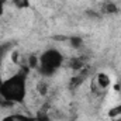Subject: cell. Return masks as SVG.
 I'll use <instances>...</instances> for the list:
<instances>
[{"label": "cell", "mask_w": 121, "mask_h": 121, "mask_svg": "<svg viewBox=\"0 0 121 121\" xmlns=\"http://www.w3.org/2000/svg\"><path fill=\"white\" fill-rule=\"evenodd\" d=\"M28 83V69L20 68L17 72L4 78L0 85V96L11 106L23 104L27 97Z\"/></svg>", "instance_id": "1"}, {"label": "cell", "mask_w": 121, "mask_h": 121, "mask_svg": "<svg viewBox=\"0 0 121 121\" xmlns=\"http://www.w3.org/2000/svg\"><path fill=\"white\" fill-rule=\"evenodd\" d=\"M4 80V56H3V51H0V85Z\"/></svg>", "instance_id": "7"}, {"label": "cell", "mask_w": 121, "mask_h": 121, "mask_svg": "<svg viewBox=\"0 0 121 121\" xmlns=\"http://www.w3.org/2000/svg\"><path fill=\"white\" fill-rule=\"evenodd\" d=\"M63 55L62 52L55 49V48H51V49H47L45 52H42L39 56H38V68L37 70L44 76V78H49V76H54L59 68L63 65Z\"/></svg>", "instance_id": "2"}, {"label": "cell", "mask_w": 121, "mask_h": 121, "mask_svg": "<svg viewBox=\"0 0 121 121\" xmlns=\"http://www.w3.org/2000/svg\"><path fill=\"white\" fill-rule=\"evenodd\" d=\"M16 7H28V4H30V1L28 0H10Z\"/></svg>", "instance_id": "8"}, {"label": "cell", "mask_w": 121, "mask_h": 121, "mask_svg": "<svg viewBox=\"0 0 121 121\" xmlns=\"http://www.w3.org/2000/svg\"><path fill=\"white\" fill-rule=\"evenodd\" d=\"M108 116H110L111 118L120 117L121 116V104H118V106H113V107L110 108V111H108Z\"/></svg>", "instance_id": "6"}, {"label": "cell", "mask_w": 121, "mask_h": 121, "mask_svg": "<svg viewBox=\"0 0 121 121\" xmlns=\"http://www.w3.org/2000/svg\"><path fill=\"white\" fill-rule=\"evenodd\" d=\"M69 42H70V45H72L75 49H79V48L83 45V39L79 38V37H70V38H69Z\"/></svg>", "instance_id": "5"}, {"label": "cell", "mask_w": 121, "mask_h": 121, "mask_svg": "<svg viewBox=\"0 0 121 121\" xmlns=\"http://www.w3.org/2000/svg\"><path fill=\"white\" fill-rule=\"evenodd\" d=\"M110 83H111V79L106 72H99L96 75V79L93 80V86H96L99 90H106L110 86Z\"/></svg>", "instance_id": "3"}, {"label": "cell", "mask_w": 121, "mask_h": 121, "mask_svg": "<svg viewBox=\"0 0 121 121\" xmlns=\"http://www.w3.org/2000/svg\"><path fill=\"white\" fill-rule=\"evenodd\" d=\"M1 121H38L37 116H28V114H23V113H11L7 114Z\"/></svg>", "instance_id": "4"}]
</instances>
